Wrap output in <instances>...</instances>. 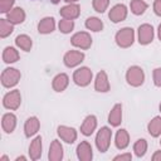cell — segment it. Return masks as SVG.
<instances>
[{
    "label": "cell",
    "instance_id": "cell-1",
    "mask_svg": "<svg viewBox=\"0 0 161 161\" xmlns=\"http://www.w3.org/2000/svg\"><path fill=\"white\" fill-rule=\"evenodd\" d=\"M114 40H116L117 45L121 47V48L131 47L133 44V40H135V31H133V29L130 28V26L122 28L121 30H118L116 33Z\"/></svg>",
    "mask_w": 161,
    "mask_h": 161
},
{
    "label": "cell",
    "instance_id": "cell-2",
    "mask_svg": "<svg viewBox=\"0 0 161 161\" xmlns=\"http://www.w3.org/2000/svg\"><path fill=\"white\" fill-rule=\"evenodd\" d=\"M126 80L132 87H140L145 82V73L143 69L138 65H132L127 69L126 73Z\"/></svg>",
    "mask_w": 161,
    "mask_h": 161
},
{
    "label": "cell",
    "instance_id": "cell-3",
    "mask_svg": "<svg viewBox=\"0 0 161 161\" xmlns=\"http://www.w3.org/2000/svg\"><path fill=\"white\" fill-rule=\"evenodd\" d=\"M112 138V131L108 127H102L96 136V146L99 152H106L111 145Z\"/></svg>",
    "mask_w": 161,
    "mask_h": 161
},
{
    "label": "cell",
    "instance_id": "cell-4",
    "mask_svg": "<svg viewBox=\"0 0 161 161\" xmlns=\"http://www.w3.org/2000/svg\"><path fill=\"white\" fill-rule=\"evenodd\" d=\"M20 72L15 68H6L3 70L1 73V83L4 87L6 88H11L14 86L18 84V82L20 80Z\"/></svg>",
    "mask_w": 161,
    "mask_h": 161
},
{
    "label": "cell",
    "instance_id": "cell-5",
    "mask_svg": "<svg viewBox=\"0 0 161 161\" xmlns=\"http://www.w3.org/2000/svg\"><path fill=\"white\" fill-rule=\"evenodd\" d=\"M92 70L87 67H80L73 73V80L79 87H86L92 80Z\"/></svg>",
    "mask_w": 161,
    "mask_h": 161
},
{
    "label": "cell",
    "instance_id": "cell-6",
    "mask_svg": "<svg viewBox=\"0 0 161 161\" xmlns=\"http://www.w3.org/2000/svg\"><path fill=\"white\" fill-rule=\"evenodd\" d=\"M21 103V96H20V92L18 89H14V91H10L8 92L4 98H3V104L5 108L8 109H11V111H15L19 108Z\"/></svg>",
    "mask_w": 161,
    "mask_h": 161
},
{
    "label": "cell",
    "instance_id": "cell-7",
    "mask_svg": "<svg viewBox=\"0 0 161 161\" xmlns=\"http://www.w3.org/2000/svg\"><path fill=\"white\" fill-rule=\"evenodd\" d=\"M72 45L79 48V49H89L92 45V38L87 31H78L70 38Z\"/></svg>",
    "mask_w": 161,
    "mask_h": 161
},
{
    "label": "cell",
    "instance_id": "cell-8",
    "mask_svg": "<svg viewBox=\"0 0 161 161\" xmlns=\"http://www.w3.org/2000/svg\"><path fill=\"white\" fill-rule=\"evenodd\" d=\"M153 40V28L150 24H142L138 26V43L147 45Z\"/></svg>",
    "mask_w": 161,
    "mask_h": 161
},
{
    "label": "cell",
    "instance_id": "cell-9",
    "mask_svg": "<svg viewBox=\"0 0 161 161\" xmlns=\"http://www.w3.org/2000/svg\"><path fill=\"white\" fill-rule=\"evenodd\" d=\"M84 59V54L82 52H78V50H69L65 53L63 60H64V64L68 67V68H74L77 65H79Z\"/></svg>",
    "mask_w": 161,
    "mask_h": 161
},
{
    "label": "cell",
    "instance_id": "cell-10",
    "mask_svg": "<svg viewBox=\"0 0 161 161\" xmlns=\"http://www.w3.org/2000/svg\"><path fill=\"white\" fill-rule=\"evenodd\" d=\"M127 16V8L123 5V4H117L114 5L109 13H108V18L113 23H119L122 20H125Z\"/></svg>",
    "mask_w": 161,
    "mask_h": 161
},
{
    "label": "cell",
    "instance_id": "cell-11",
    "mask_svg": "<svg viewBox=\"0 0 161 161\" xmlns=\"http://www.w3.org/2000/svg\"><path fill=\"white\" fill-rule=\"evenodd\" d=\"M57 133L58 136L67 143H73L77 140V131L73 127H68V126H59L57 128Z\"/></svg>",
    "mask_w": 161,
    "mask_h": 161
},
{
    "label": "cell",
    "instance_id": "cell-12",
    "mask_svg": "<svg viewBox=\"0 0 161 161\" xmlns=\"http://www.w3.org/2000/svg\"><path fill=\"white\" fill-rule=\"evenodd\" d=\"M77 156L80 161H91L92 160L93 152H92V146L89 145V142L82 141L77 146Z\"/></svg>",
    "mask_w": 161,
    "mask_h": 161
},
{
    "label": "cell",
    "instance_id": "cell-13",
    "mask_svg": "<svg viewBox=\"0 0 161 161\" xmlns=\"http://www.w3.org/2000/svg\"><path fill=\"white\" fill-rule=\"evenodd\" d=\"M94 88L97 92H108L109 91V80L107 77V73L104 70L98 72L94 79Z\"/></svg>",
    "mask_w": 161,
    "mask_h": 161
},
{
    "label": "cell",
    "instance_id": "cell-14",
    "mask_svg": "<svg viewBox=\"0 0 161 161\" xmlns=\"http://www.w3.org/2000/svg\"><path fill=\"white\" fill-rule=\"evenodd\" d=\"M96 128H97V118H96V116L89 114L84 118V121L80 126V133L84 136H91Z\"/></svg>",
    "mask_w": 161,
    "mask_h": 161
},
{
    "label": "cell",
    "instance_id": "cell-15",
    "mask_svg": "<svg viewBox=\"0 0 161 161\" xmlns=\"http://www.w3.org/2000/svg\"><path fill=\"white\" fill-rule=\"evenodd\" d=\"M79 13H80V8L77 4H68L59 10V14L63 16V19H70V20L78 18Z\"/></svg>",
    "mask_w": 161,
    "mask_h": 161
},
{
    "label": "cell",
    "instance_id": "cell-16",
    "mask_svg": "<svg viewBox=\"0 0 161 161\" xmlns=\"http://www.w3.org/2000/svg\"><path fill=\"white\" fill-rule=\"evenodd\" d=\"M48 158L50 161H59L63 158V146L58 140H54L50 143L49 152H48Z\"/></svg>",
    "mask_w": 161,
    "mask_h": 161
},
{
    "label": "cell",
    "instance_id": "cell-17",
    "mask_svg": "<svg viewBox=\"0 0 161 161\" xmlns=\"http://www.w3.org/2000/svg\"><path fill=\"white\" fill-rule=\"evenodd\" d=\"M108 122L113 127H117L121 125L122 122V104L121 103H117L113 106V108L111 109L108 114Z\"/></svg>",
    "mask_w": 161,
    "mask_h": 161
},
{
    "label": "cell",
    "instance_id": "cell-18",
    "mask_svg": "<svg viewBox=\"0 0 161 161\" xmlns=\"http://www.w3.org/2000/svg\"><path fill=\"white\" fill-rule=\"evenodd\" d=\"M39 127H40V122L39 119L33 116V117H29L26 121H25V125H24V133L26 137H31L34 136L38 131H39Z\"/></svg>",
    "mask_w": 161,
    "mask_h": 161
},
{
    "label": "cell",
    "instance_id": "cell-19",
    "mask_svg": "<svg viewBox=\"0 0 161 161\" xmlns=\"http://www.w3.org/2000/svg\"><path fill=\"white\" fill-rule=\"evenodd\" d=\"M69 84V78L65 73H59L53 78L52 87L55 92H63Z\"/></svg>",
    "mask_w": 161,
    "mask_h": 161
},
{
    "label": "cell",
    "instance_id": "cell-20",
    "mask_svg": "<svg viewBox=\"0 0 161 161\" xmlns=\"http://www.w3.org/2000/svg\"><path fill=\"white\" fill-rule=\"evenodd\" d=\"M1 127L4 132L11 133L16 127V117L14 113H5L1 118Z\"/></svg>",
    "mask_w": 161,
    "mask_h": 161
},
{
    "label": "cell",
    "instance_id": "cell-21",
    "mask_svg": "<svg viewBox=\"0 0 161 161\" xmlns=\"http://www.w3.org/2000/svg\"><path fill=\"white\" fill-rule=\"evenodd\" d=\"M54 28H55V21H54V18L52 16L43 18L38 24V31L40 34H49L54 30Z\"/></svg>",
    "mask_w": 161,
    "mask_h": 161
},
{
    "label": "cell",
    "instance_id": "cell-22",
    "mask_svg": "<svg viewBox=\"0 0 161 161\" xmlns=\"http://www.w3.org/2000/svg\"><path fill=\"white\" fill-rule=\"evenodd\" d=\"M114 143H116V147L118 150H125L130 145V135H128V132L126 130H118L117 133H116Z\"/></svg>",
    "mask_w": 161,
    "mask_h": 161
},
{
    "label": "cell",
    "instance_id": "cell-23",
    "mask_svg": "<svg viewBox=\"0 0 161 161\" xmlns=\"http://www.w3.org/2000/svg\"><path fill=\"white\" fill-rule=\"evenodd\" d=\"M29 156L31 160H38L42 156V137L36 136L29 146Z\"/></svg>",
    "mask_w": 161,
    "mask_h": 161
},
{
    "label": "cell",
    "instance_id": "cell-24",
    "mask_svg": "<svg viewBox=\"0 0 161 161\" xmlns=\"http://www.w3.org/2000/svg\"><path fill=\"white\" fill-rule=\"evenodd\" d=\"M6 19L13 24H21L25 20V11L21 8H14L8 13Z\"/></svg>",
    "mask_w": 161,
    "mask_h": 161
},
{
    "label": "cell",
    "instance_id": "cell-25",
    "mask_svg": "<svg viewBox=\"0 0 161 161\" xmlns=\"http://www.w3.org/2000/svg\"><path fill=\"white\" fill-rule=\"evenodd\" d=\"M147 131L152 137H158L161 135V116H156L148 122Z\"/></svg>",
    "mask_w": 161,
    "mask_h": 161
},
{
    "label": "cell",
    "instance_id": "cell-26",
    "mask_svg": "<svg viewBox=\"0 0 161 161\" xmlns=\"http://www.w3.org/2000/svg\"><path fill=\"white\" fill-rule=\"evenodd\" d=\"M3 60L8 64L10 63H15L16 60H19V53L15 48L13 47H6L3 52Z\"/></svg>",
    "mask_w": 161,
    "mask_h": 161
},
{
    "label": "cell",
    "instance_id": "cell-27",
    "mask_svg": "<svg viewBox=\"0 0 161 161\" xmlns=\"http://www.w3.org/2000/svg\"><path fill=\"white\" fill-rule=\"evenodd\" d=\"M15 44H16V47H19L21 50L29 52V50L31 49L33 42H31L30 36H28V35H25V34H21V35H18V36H16Z\"/></svg>",
    "mask_w": 161,
    "mask_h": 161
},
{
    "label": "cell",
    "instance_id": "cell-28",
    "mask_svg": "<svg viewBox=\"0 0 161 161\" xmlns=\"http://www.w3.org/2000/svg\"><path fill=\"white\" fill-rule=\"evenodd\" d=\"M147 3H145L143 0H132L131 4H130V8H131V11L135 14V15H141L143 14L146 10H147Z\"/></svg>",
    "mask_w": 161,
    "mask_h": 161
},
{
    "label": "cell",
    "instance_id": "cell-29",
    "mask_svg": "<svg viewBox=\"0 0 161 161\" xmlns=\"http://www.w3.org/2000/svg\"><path fill=\"white\" fill-rule=\"evenodd\" d=\"M86 28L92 31H101L103 29V23L101 19H98L96 16H91L86 20Z\"/></svg>",
    "mask_w": 161,
    "mask_h": 161
},
{
    "label": "cell",
    "instance_id": "cell-30",
    "mask_svg": "<svg viewBox=\"0 0 161 161\" xmlns=\"http://www.w3.org/2000/svg\"><path fill=\"white\" fill-rule=\"evenodd\" d=\"M14 30V24L10 23L8 19H0V36L6 38Z\"/></svg>",
    "mask_w": 161,
    "mask_h": 161
},
{
    "label": "cell",
    "instance_id": "cell-31",
    "mask_svg": "<svg viewBox=\"0 0 161 161\" xmlns=\"http://www.w3.org/2000/svg\"><path fill=\"white\" fill-rule=\"evenodd\" d=\"M133 151H135V153H136L137 157L145 156V153H146V151H147V141H146L145 138L137 140V141L135 142V145H133Z\"/></svg>",
    "mask_w": 161,
    "mask_h": 161
},
{
    "label": "cell",
    "instance_id": "cell-32",
    "mask_svg": "<svg viewBox=\"0 0 161 161\" xmlns=\"http://www.w3.org/2000/svg\"><path fill=\"white\" fill-rule=\"evenodd\" d=\"M58 26H59V30H60L63 34H68V33H70V31L73 30V28H74V21L70 20V19H62V20L59 21Z\"/></svg>",
    "mask_w": 161,
    "mask_h": 161
},
{
    "label": "cell",
    "instance_id": "cell-33",
    "mask_svg": "<svg viewBox=\"0 0 161 161\" xmlns=\"http://www.w3.org/2000/svg\"><path fill=\"white\" fill-rule=\"evenodd\" d=\"M109 5V0H93V9L97 13H104Z\"/></svg>",
    "mask_w": 161,
    "mask_h": 161
},
{
    "label": "cell",
    "instance_id": "cell-34",
    "mask_svg": "<svg viewBox=\"0 0 161 161\" xmlns=\"http://www.w3.org/2000/svg\"><path fill=\"white\" fill-rule=\"evenodd\" d=\"M15 0H0V11L1 13H9L14 5Z\"/></svg>",
    "mask_w": 161,
    "mask_h": 161
},
{
    "label": "cell",
    "instance_id": "cell-35",
    "mask_svg": "<svg viewBox=\"0 0 161 161\" xmlns=\"http://www.w3.org/2000/svg\"><path fill=\"white\" fill-rule=\"evenodd\" d=\"M153 83L157 87H161V68H156L153 69Z\"/></svg>",
    "mask_w": 161,
    "mask_h": 161
},
{
    "label": "cell",
    "instance_id": "cell-36",
    "mask_svg": "<svg viewBox=\"0 0 161 161\" xmlns=\"http://www.w3.org/2000/svg\"><path fill=\"white\" fill-rule=\"evenodd\" d=\"M131 158H132V155L130 152H126V153H122V155H118V156L113 157L114 161H130Z\"/></svg>",
    "mask_w": 161,
    "mask_h": 161
},
{
    "label": "cell",
    "instance_id": "cell-37",
    "mask_svg": "<svg viewBox=\"0 0 161 161\" xmlns=\"http://www.w3.org/2000/svg\"><path fill=\"white\" fill-rule=\"evenodd\" d=\"M153 11L157 16H161V0H155L153 3Z\"/></svg>",
    "mask_w": 161,
    "mask_h": 161
},
{
    "label": "cell",
    "instance_id": "cell-38",
    "mask_svg": "<svg viewBox=\"0 0 161 161\" xmlns=\"http://www.w3.org/2000/svg\"><path fill=\"white\" fill-rule=\"evenodd\" d=\"M152 161H161V151H156L152 155Z\"/></svg>",
    "mask_w": 161,
    "mask_h": 161
},
{
    "label": "cell",
    "instance_id": "cell-39",
    "mask_svg": "<svg viewBox=\"0 0 161 161\" xmlns=\"http://www.w3.org/2000/svg\"><path fill=\"white\" fill-rule=\"evenodd\" d=\"M157 35H158V39L161 40V24L158 25V30H157Z\"/></svg>",
    "mask_w": 161,
    "mask_h": 161
},
{
    "label": "cell",
    "instance_id": "cell-40",
    "mask_svg": "<svg viewBox=\"0 0 161 161\" xmlns=\"http://www.w3.org/2000/svg\"><path fill=\"white\" fill-rule=\"evenodd\" d=\"M0 161H9V158H8V156H3V157H0Z\"/></svg>",
    "mask_w": 161,
    "mask_h": 161
},
{
    "label": "cell",
    "instance_id": "cell-41",
    "mask_svg": "<svg viewBox=\"0 0 161 161\" xmlns=\"http://www.w3.org/2000/svg\"><path fill=\"white\" fill-rule=\"evenodd\" d=\"M64 1H67V3H69V4H73V3H75V1H78V0H64Z\"/></svg>",
    "mask_w": 161,
    "mask_h": 161
},
{
    "label": "cell",
    "instance_id": "cell-42",
    "mask_svg": "<svg viewBox=\"0 0 161 161\" xmlns=\"http://www.w3.org/2000/svg\"><path fill=\"white\" fill-rule=\"evenodd\" d=\"M19 160H25V157H24V156H21V157H18V158H16V161H19Z\"/></svg>",
    "mask_w": 161,
    "mask_h": 161
},
{
    "label": "cell",
    "instance_id": "cell-43",
    "mask_svg": "<svg viewBox=\"0 0 161 161\" xmlns=\"http://www.w3.org/2000/svg\"><path fill=\"white\" fill-rule=\"evenodd\" d=\"M59 1H60V0H52V3H53V4H58Z\"/></svg>",
    "mask_w": 161,
    "mask_h": 161
},
{
    "label": "cell",
    "instance_id": "cell-44",
    "mask_svg": "<svg viewBox=\"0 0 161 161\" xmlns=\"http://www.w3.org/2000/svg\"><path fill=\"white\" fill-rule=\"evenodd\" d=\"M160 112H161V103H160Z\"/></svg>",
    "mask_w": 161,
    "mask_h": 161
},
{
    "label": "cell",
    "instance_id": "cell-45",
    "mask_svg": "<svg viewBox=\"0 0 161 161\" xmlns=\"http://www.w3.org/2000/svg\"><path fill=\"white\" fill-rule=\"evenodd\" d=\"M160 145H161V141H160Z\"/></svg>",
    "mask_w": 161,
    "mask_h": 161
}]
</instances>
